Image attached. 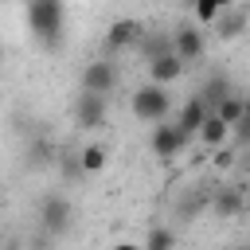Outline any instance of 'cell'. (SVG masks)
<instances>
[{"label":"cell","instance_id":"6da1fadb","mask_svg":"<svg viewBox=\"0 0 250 250\" xmlns=\"http://www.w3.org/2000/svg\"><path fill=\"white\" fill-rule=\"evenodd\" d=\"M27 27L43 47H59L62 43V27H66L62 0H27Z\"/></svg>","mask_w":250,"mask_h":250},{"label":"cell","instance_id":"7a4b0ae2","mask_svg":"<svg viewBox=\"0 0 250 250\" xmlns=\"http://www.w3.org/2000/svg\"><path fill=\"white\" fill-rule=\"evenodd\" d=\"M133 117L137 121H148V125H156V121H164L168 117V105H172V98H168V90L164 86H156V82H145V86H137L133 90Z\"/></svg>","mask_w":250,"mask_h":250},{"label":"cell","instance_id":"3957f363","mask_svg":"<svg viewBox=\"0 0 250 250\" xmlns=\"http://www.w3.org/2000/svg\"><path fill=\"white\" fill-rule=\"evenodd\" d=\"M184 145H188V133H184L180 125L156 121V129H152V137H148V148H152L156 160H172V156H180Z\"/></svg>","mask_w":250,"mask_h":250},{"label":"cell","instance_id":"277c9868","mask_svg":"<svg viewBox=\"0 0 250 250\" xmlns=\"http://www.w3.org/2000/svg\"><path fill=\"white\" fill-rule=\"evenodd\" d=\"M70 199L66 195H47L43 203H39V227L47 230V234H62V230H70Z\"/></svg>","mask_w":250,"mask_h":250},{"label":"cell","instance_id":"5b68a950","mask_svg":"<svg viewBox=\"0 0 250 250\" xmlns=\"http://www.w3.org/2000/svg\"><path fill=\"white\" fill-rule=\"evenodd\" d=\"M105 94H90V90H82L78 94V102H74V125L78 129H98V125H105Z\"/></svg>","mask_w":250,"mask_h":250},{"label":"cell","instance_id":"8992f818","mask_svg":"<svg viewBox=\"0 0 250 250\" xmlns=\"http://www.w3.org/2000/svg\"><path fill=\"white\" fill-rule=\"evenodd\" d=\"M113 86H117V66H113L109 59H94V62L82 66V90H90V94H109Z\"/></svg>","mask_w":250,"mask_h":250},{"label":"cell","instance_id":"52a82bcc","mask_svg":"<svg viewBox=\"0 0 250 250\" xmlns=\"http://www.w3.org/2000/svg\"><path fill=\"white\" fill-rule=\"evenodd\" d=\"M172 51H176L184 62H195V59H203V51H207V39H203L199 23H184V27H176V35H172Z\"/></svg>","mask_w":250,"mask_h":250},{"label":"cell","instance_id":"ba28073f","mask_svg":"<svg viewBox=\"0 0 250 250\" xmlns=\"http://www.w3.org/2000/svg\"><path fill=\"white\" fill-rule=\"evenodd\" d=\"M246 27H250V12H246L242 4H230V8H223V12L215 16V35H219V39H238Z\"/></svg>","mask_w":250,"mask_h":250},{"label":"cell","instance_id":"9c48e42d","mask_svg":"<svg viewBox=\"0 0 250 250\" xmlns=\"http://www.w3.org/2000/svg\"><path fill=\"white\" fill-rule=\"evenodd\" d=\"M180 74H184V59H180L176 51L148 59V82H156V86H172Z\"/></svg>","mask_w":250,"mask_h":250},{"label":"cell","instance_id":"30bf717a","mask_svg":"<svg viewBox=\"0 0 250 250\" xmlns=\"http://www.w3.org/2000/svg\"><path fill=\"white\" fill-rule=\"evenodd\" d=\"M207 117H211V105L195 94V98H188V102H184V109H180V121H176V125L191 137V133H199V129H203V121H207Z\"/></svg>","mask_w":250,"mask_h":250},{"label":"cell","instance_id":"8fae6325","mask_svg":"<svg viewBox=\"0 0 250 250\" xmlns=\"http://www.w3.org/2000/svg\"><path fill=\"white\" fill-rule=\"evenodd\" d=\"M141 39V23L137 20H113L109 27H105V47L109 51H121V47H129V43H137Z\"/></svg>","mask_w":250,"mask_h":250},{"label":"cell","instance_id":"7c38bea8","mask_svg":"<svg viewBox=\"0 0 250 250\" xmlns=\"http://www.w3.org/2000/svg\"><path fill=\"white\" fill-rule=\"evenodd\" d=\"M195 137H199V141H203V145H207V148L215 152V148H223V145L230 141V125H227V121H223L219 113H211V117L203 121V129H199Z\"/></svg>","mask_w":250,"mask_h":250},{"label":"cell","instance_id":"4fadbf2b","mask_svg":"<svg viewBox=\"0 0 250 250\" xmlns=\"http://www.w3.org/2000/svg\"><path fill=\"white\" fill-rule=\"evenodd\" d=\"M242 207H246V199H242V191H238V188H219V191H215V199H211V211H215L219 219H234Z\"/></svg>","mask_w":250,"mask_h":250},{"label":"cell","instance_id":"5bb4252c","mask_svg":"<svg viewBox=\"0 0 250 250\" xmlns=\"http://www.w3.org/2000/svg\"><path fill=\"white\" fill-rule=\"evenodd\" d=\"M105 160H109V152H105V145H82L78 148V164H82V176H94V172H102L105 168Z\"/></svg>","mask_w":250,"mask_h":250},{"label":"cell","instance_id":"9a60e30c","mask_svg":"<svg viewBox=\"0 0 250 250\" xmlns=\"http://www.w3.org/2000/svg\"><path fill=\"white\" fill-rule=\"evenodd\" d=\"M242 105H246V98H238V94L230 90V94H227V98H223V102H219V105H215L211 113H219V117H223V121H227V125L234 129V125L242 121Z\"/></svg>","mask_w":250,"mask_h":250},{"label":"cell","instance_id":"2e32d148","mask_svg":"<svg viewBox=\"0 0 250 250\" xmlns=\"http://www.w3.org/2000/svg\"><path fill=\"white\" fill-rule=\"evenodd\" d=\"M230 4H242V0H195L191 12H195V23H215V16Z\"/></svg>","mask_w":250,"mask_h":250},{"label":"cell","instance_id":"e0dca14e","mask_svg":"<svg viewBox=\"0 0 250 250\" xmlns=\"http://www.w3.org/2000/svg\"><path fill=\"white\" fill-rule=\"evenodd\" d=\"M141 246H145V250H176V234H172L168 227H152Z\"/></svg>","mask_w":250,"mask_h":250},{"label":"cell","instance_id":"ac0fdd59","mask_svg":"<svg viewBox=\"0 0 250 250\" xmlns=\"http://www.w3.org/2000/svg\"><path fill=\"white\" fill-rule=\"evenodd\" d=\"M227 94H230V86H227V78H219V74H215V78H211V82H207V86L199 90V98H203V102H207L211 109H215V105H219V102H223Z\"/></svg>","mask_w":250,"mask_h":250},{"label":"cell","instance_id":"d6986e66","mask_svg":"<svg viewBox=\"0 0 250 250\" xmlns=\"http://www.w3.org/2000/svg\"><path fill=\"white\" fill-rule=\"evenodd\" d=\"M145 51H148V59L168 55V51H172V39H168V35H148V39H145Z\"/></svg>","mask_w":250,"mask_h":250},{"label":"cell","instance_id":"ffe728a7","mask_svg":"<svg viewBox=\"0 0 250 250\" xmlns=\"http://www.w3.org/2000/svg\"><path fill=\"white\" fill-rule=\"evenodd\" d=\"M234 164V152L230 148H215V168H230Z\"/></svg>","mask_w":250,"mask_h":250},{"label":"cell","instance_id":"44dd1931","mask_svg":"<svg viewBox=\"0 0 250 250\" xmlns=\"http://www.w3.org/2000/svg\"><path fill=\"white\" fill-rule=\"evenodd\" d=\"M113 250H145V246H137V242H117Z\"/></svg>","mask_w":250,"mask_h":250},{"label":"cell","instance_id":"7402d4cb","mask_svg":"<svg viewBox=\"0 0 250 250\" xmlns=\"http://www.w3.org/2000/svg\"><path fill=\"white\" fill-rule=\"evenodd\" d=\"M242 121L250 125V98H246V105H242Z\"/></svg>","mask_w":250,"mask_h":250},{"label":"cell","instance_id":"603a6c76","mask_svg":"<svg viewBox=\"0 0 250 250\" xmlns=\"http://www.w3.org/2000/svg\"><path fill=\"white\" fill-rule=\"evenodd\" d=\"M234 250H250V246H234Z\"/></svg>","mask_w":250,"mask_h":250},{"label":"cell","instance_id":"cb8c5ba5","mask_svg":"<svg viewBox=\"0 0 250 250\" xmlns=\"http://www.w3.org/2000/svg\"><path fill=\"white\" fill-rule=\"evenodd\" d=\"M0 59H4V51H0Z\"/></svg>","mask_w":250,"mask_h":250}]
</instances>
